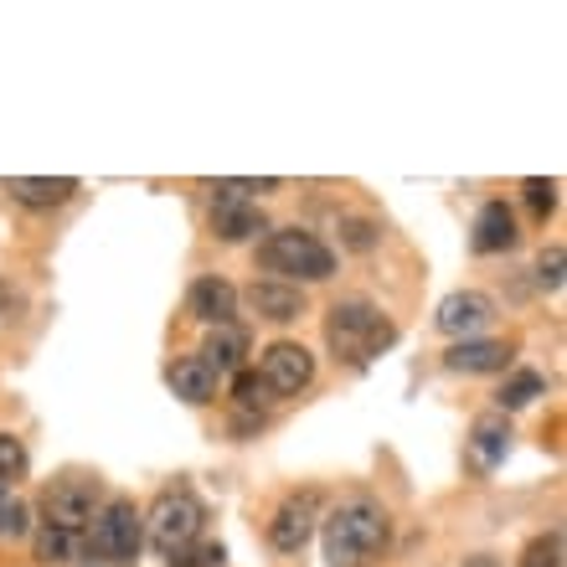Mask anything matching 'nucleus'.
<instances>
[{"label":"nucleus","instance_id":"11","mask_svg":"<svg viewBox=\"0 0 567 567\" xmlns=\"http://www.w3.org/2000/svg\"><path fill=\"white\" fill-rule=\"evenodd\" d=\"M511 419L506 413H480L475 429H470V439H464V449H470V464H475L480 475H491V470H501L511 454Z\"/></svg>","mask_w":567,"mask_h":567},{"label":"nucleus","instance_id":"28","mask_svg":"<svg viewBox=\"0 0 567 567\" xmlns=\"http://www.w3.org/2000/svg\"><path fill=\"white\" fill-rule=\"evenodd\" d=\"M537 284L542 289H563V248H547V254L537 258Z\"/></svg>","mask_w":567,"mask_h":567},{"label":"nucleus","instance_id":"31","mask_svg":"<svg viewBox=\"0 0 567 567\" xmlns=\"http://www.w3.org/2000/svg\"><path fill=\"white\" fill-rule=\"evenodd\" d=\"M83 567H99V563H83Z\"/></svg>","mask_w":567,"mask_h":567},{"label":"nucleus","instance_id":"12","mask_svg":"<svg viewBox=\"0 0 567 567\" xmlns=\"http://www.w3.org/2000/svg\"><path fill=\"white\" fill-rule=\"evenodd\" d=\"M186 310L202 320V326H238V289L227 279H217V274H207V279H196L192 289H186Z\"/></svg>","mask_w":567,"mask_h":567},{"label":"nucleus","instance_id":"13","mask_svg":"<svg viewBox=\"0 0 567 567\" xmlns=\"http://www.w3.org/2000/svg\"><path fill=\"white\" fill-rule=\"evenodd\" d=\"M516 243H522L516 212H511L506 202H485V207L475 212V227H470V248H475V254H511Z\"/></svg>","mask_w":567,"mask_h":567},{"label":"nucleus","instance_id":"21","mask_svg":"<svg viewBox=\"0 0 567 567\" xmlns=\"http://www.w3.org/2000/svg\"><path fill=\"white\" fill-rule=\"evenodd\" d=\"M31 475V454L16 433H0V491H16Z\"/></svg>","mask_w":567,"mask_h":567},{"label":"nucleus","instance_id":"16","mask_svg":"<svg viewBox=\"0 0 567 567\" xmlns=\"http://www.w3.org/2000/svg\"><path fill=\"white\" fill-rule=\"evenodd\" d=\"M165 382H171V392H176L181 403H192V408L212 403V398H217V388H223V382H217V372L202 361V351H196V357H176V361H171Z\"/></svg>","mask_w":567,"mask_h":567},{"label":"nucleus","instance_id":"5","mask_svg":"<svg viewBox=\"0 0 567 567\" xmlns=\"http://www.w3.org/2000/svg\"><path fill=\"white\" fill-rule=\"evenodd\" d=\"M140 547H145V522H140L135 501H124V495L104 501V511H99L93 526L83 532V553H89V563H99V567L135 563Z\"/></svg>","mask_w":567,"mask_h":567},{"label":"nucleus","instance_id":"7","mask_svg":"<svg viewBox=\"0 0 567 567\" xmlns=\"http://www.w3.org/2000/svg\"><path fill=\"white\" fill-rule=\"evenodd\" d=\"M254 372L264 377V388L274 392V403H279V398H299V392L315 382V351L299 341H274V346H264V357H258Z\"/></svg>","mask_w":567,"mask_h":567},{"label":"nucleus","instance_id":"27","mask_svg":"<svg viewBox=\"0 0 567 567\" xmlns=\"http://www.w3.org/2000/svg\"><path fill=\"white\" fill-rule=\"evenodd\" d=\"M341 238H346V248H351V254H372V248H377V223H367V217H346Z\"/></svg>","mask_w":567,"mask_h":567},{"label":"nucleus","instance_id":"19","mask_svg":"<svg viewBox=\"0 0 567 567\" xmlns=\"http://www.w3.org/2000/svg\"><path fill=\"white\" fill-rule=\"evenodd\" d=\"M31 553L42 567H68V563H83V532H58V526H37L31 532Z\"/></svg>","mask_w":567,"mask_h":567},{"label":"nucleus","instance_id":"2","mask_svg":"<svg viewBox=\"0 0 567 567\" xmlns=\"http://www.w3.org/2000/svg\"><path fill=\"white\" fill-rule=\"evenodd\" d=\"M398 341V326L377 310L372 299H336L326 315V346L330 357L346 367H372V357H382Z\"/></svg>","mask_w":567,"mask_h":567},{"label":"nucleus","instance_id":"3","mask_svg":"<svg viewBox=\"0 0 567 567\" xmlns=\"http://www.w3.org/2000/svg\"><path fill=\"white\" fill-rule=\"evenodd\" d=\"M258 269L264 279H284V284H326L336 274V248L320 243L305 227H269L258 238Z\"/></svg>","mask_w":567,"mask_h":567},{"label":"nucleus","instance_id":"23","mask_svg":"<svg viewBox=\"0 0 567 567\" xmlns=\"http://www.w3.org/2000/svg\"><path fill=\"white\" fill-rule=\"evenodd\" d=\"M233 398H238L243 413H258V408H269V403H274V392L264 388V377H258L254 367H243V372L233 377Z\"/></svg>","mask_w":567,"mask_h":567},{"label":"nucleus","instance_id":"14","mask_svg":"<svg viewBox=\"0 0 567 567\" xmlns=\"http://www.w3.org/2000/svg\"><path fill=\"white\" fill-rule=\"evenodd\" d=\"M212 233L223 243H248L258 233H269L258 202H238V196H212Z\"/></svg>","mask_w":567,"mask_h":567},{"label":"nucleus","instance_id":"8","mask_svg":"<svg viewBox=\"0 0 567 567\" xmlns=\"http://www.w3.org/2000/svg\"><path fill=\"white\" fill-rule=\"evenodd\" d=\"M320 516H326V495H320V491L284 495V506L269 516V547H274V553H299V547L315 537Z\"/></svg>","mask_w":567,"mask_h":567},{"label":"nucleus","instance_id":"1","mask_svg":"<svg viewBox=\"0 0 567 567\" xmlns=\"http://www.w3.org/2000/svg\"><path fill=\"white\" fill-rule=\"evenodd\" d=\"M320 532H326V567H372L392 542V516L377 495L357 491L336 501L330 516H320Z\"/></svg>","mask_w":567,"mask_h":567},{"label":"nucleus","instance_id":"26","mask_svg":"<svg viewBox=\"0 0 567 567\" xmlns=\"http://www.w3.org/2000/svg\"><path fill=\"white\" fill-rule=\"evenodd\" d=\"M522 567H563V532H547V537L526 542Z\"/></svg>","mask_w":567,"mask_h":567},{"label":"nucleus","instance_id":"9","mask_svg":"<svg viewBox=\"0 0 567 567\" xmlns=\"http://www.w3.org/2000/svg\"><path fill=\"white\" fill-rule=\"evenodd\" d=\"M491 320H495V299L480 295V289H454V295H444L439 310H433V326L444 330L449 341H475Z\"/></svg>","mask_w":567,"mask_h":567},{"label":"nucleus","instance_id":"22","mask_svg":"<svg viewBox=\"0 0 567 567\" xmlns=\"http://www.w3.org/2000/svg\"><path fill=\"white\" fill-rule=\"evenodd\" d=\"M31 537V506L16 491H0V542Z\"/></svg>","mask_w":567,"mask_h":567},{"label":"nucleus","instance_id":"30","mask_svg":"<svg viewBox=\"0 0 567 567\" xmlns=\"http://www.w3.org/2000/svg\"><path fill=\"white\" fill-rule=\"evenodd\" d=\"M464 567H501V563L491 553H475V557H464Z\"/></svg>","mask_w":567,"mask_h":567},{"label":"nucleus","instance_id":"20","mask_svg":"<svg viewBox=\"0 0 567 567\" xmlns=\"http://www.w3.org/2000/svg\"><path fill=\"white\" fill-rule=\"evenodd\" d=\"M547 392V377L532 372V367H522V372L506 377V388L495 392V413H522V408H532Z\"/></svg>","mask_w":567,"mask_h":567},{"label":"nucleus","instance_id":"24","mask_svg":"<svg viewBox=\"0 0 567 567\" xmlns=\"http://www.w3.org/2000/svg\"><path fill=\"white\" fill-rule=\"evenodd\" d=\"M522 196H526V207H532V217H537V223H547V217L557 212V181L553 176H532L522 186Z\"/></svg>","mask_w":567,"mask_h":567},{"label":"nucleus","instance_id":"6","mask_svg":"<svg viewBox=\"0 0 567 567\" xmlns=\"http://www.w3.org/2000/svg\"><path fill=\"white\" fill-rule=\"evenodd\" d=\"M104 485L83 475H62L42 491V526H58V532H89L93 516L104 511Z\"/></svg>","mask_w":567,"mask_h":567},{"label":"nucleus","instance_id":"18","mask_svg":"<svg viewBox=\"0 0 567 567\" xmlns=\"http://www.w3.org/2000/svg\"><path fill=\"white\" fill-rule=\"evenodd\" d=\"M243 357H248V330H243V326H217L207 336V346H202V361L217 372V382L238 377L243 372Z\"/></svg>","mask_w":567,"mask_h":567},{"label":"nucleus","instance_id":"10","mask_svg":"<svg viewBox=\"0 0 567 567\" xmlns=\"http://www.w3.org/2000/svg\"><path fill=\"white\" fill-rule=\"evenodd\" d=\"M238 305L258 315V320H269V326H289L305 315V289L299 284H284V279H254L248 289L238 295Z\"/></svg>","mask_w":567,"mask_h":567},{"label":"nucleus","instance_id":"25","mask_svg":"<svg viewBox=\"0 0 567 567\" xmlns=\"http://www.w3.org/2000/svg\"><path fill=\"white\" fill-rule=\"evenodd\" d=\"M264 192H279V176H238V181H212V196H238V202H258Z\"/></svg>","mask_w":567,"mask_h":567},{"label":"nucleus","instance_id":"4","mask_svg":"<svg viewBox=\"0 0 567 567\" xmlns=\"http://www.w3.org/2000/svg\"><path fill=\"white\" fill-rule=\"evenodd\" d=\"M140 522H145V542L171 563V557H181L186 547L202 542V532H207V506H202L186 485H176V491L155 495Z\"/></svg>","mask_w":567,"mask_h":567},{"label":"nucleus","instance_id":"17","mask_svg":"<svg viewBox=\"0 0 567 567\" xmlns=\"http://www.w3.org/2000/svg\"><path fill=\"white\" fill-rule=\"evenodd\" d=\"M11 196L27 212H52V207H68V202H73L78 181L73 176H16L11 181Z\"/></svg>","mask_w":567,"mask_h":567},{"label":"nucleus","instance_id":"29","mask_svg":"<svg viewBox=\"0 0 567 567\" xmlns=\"http://www.w3.org/2000/svg\"><path fill=\"white\" fill-rule=\"evenodd\" d=\"M223 547H212V542H207V547H202V542H196V547H186V553H181V557H171V567H212V563H223Z\"/></svg>","mask_w":567,"mask_h":567},{"label":"nucleus","instance_id":"15","mask_svg":"<svg viewBox=\"0 0 567 567\" xmlns=\"http://www.w3.org/2000/svg\"><path fill=\"white\" fill-rule=\"evenodd\" d=\"M511 361V341H485V336H475V341H454L444 351V367L460 377H485V372H506Z\"/></svg>","mask_w":567,"mask_h":567}]
</instances>
